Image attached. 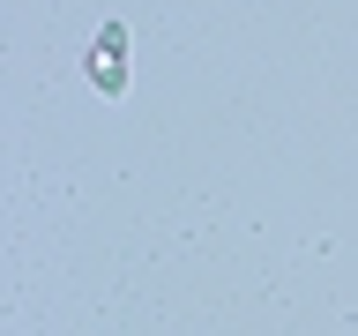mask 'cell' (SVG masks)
Wrapping results in <instances>:
<instances>
[{
	"instance_id": "1",
	"label": "cell",
	"mask_w": 358,
	"mask_h": 336,
	"mask_svg": "<svg viewBox=\"0 0 358 336\" xmlns=\"http://www.w3.org/2000/svg\"><path fill=\"white\" fill-rule=\"evenodd\" d=\"M90 90L97 97H127V30L120 22H105L97 45H90Z\"/></svg>"
}]
</instances>
